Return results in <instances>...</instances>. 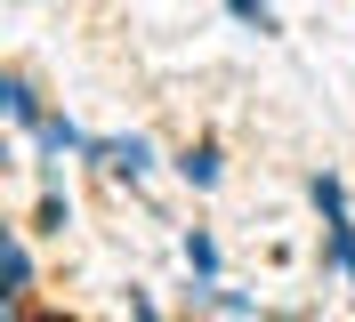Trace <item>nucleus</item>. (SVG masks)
<instances>
[]
</instances>
